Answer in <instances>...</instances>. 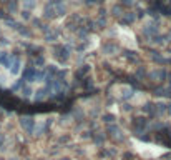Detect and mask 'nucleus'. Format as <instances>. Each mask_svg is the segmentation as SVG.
Here are the masks:
<instances>
[{"label":"nucleus","instance_id":"obj_1","mask_svg":"<svg viewBox=\"0 0 171 160\" xmlns=\"http://www.w3.org/2000/svg\"><path fill=\"white\" fill-rule=\"evenodd\" d=\"M118 35H120V40L123 42L126 47H131V48H136V42H135V35L133 32H130L128 28H118Z\"/></svg>","mask_w":171,"mask_h":160}]
</instances>
